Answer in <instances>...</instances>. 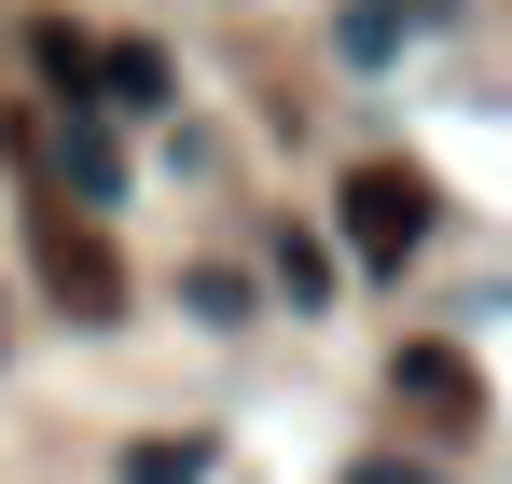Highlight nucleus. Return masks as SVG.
Segmentation results:
<instances>
[{
  "label": "nucleus",
  "instance_id": "nucleus-1",
  "mask_svg": "<svg viewBox=\"0 0 512 484\" xmlns=\"http://www.w3.org/2000/svg\"><path fill=\"white\" fill-rule=\"evenodd\" d=\"M416 236H429V180L416 166H360L346 180V249L360 263H416Z\"/></svg>",
  "mask_w": 512,
  "mask_h": 484
},
{
  "label": "nucleus",
  "instance_id": "nucleus-2",
  "mask_svg": "<svg viewBox=\"0 0 512 484\" xmlns=\"http://www.w3.org/2000/svg\"><path fill=\"white\" fill-rule=\"evenodd\" d=\"M42 291H56L70 319H125V263L97 249V222H70V208H42Z\"/></svg>",
  "mask_w": 512,
  "mask_h": 484
},
{
  "label": "nucleus",
  "instance_id": "nucleus-3",
  "mask_svg": "<svg viewBox=\"0 0 512 484\" xmlns=\"http://www.w3.org/2000/svg\"><path fill=\"white\" fill-rule=\"evenodd\" d=\"M402 402L443 415V429H485V374H471L457 346H402Z\"/></svg>",
  "mask_w": 512,
  "mask_h": 484
},
{
  "label": "nucleus",
  "instance_id": "nucleus-4",
  "mask_svg": "<svg viewBox=\"0 0 512 484\" xmlns=\"http://www.w3.org/2000/svg\"><path fill=\"white\" fill-rule=\"evenodd\" d=\"M97 97L111 111H167V56L153 42H97Z\"/></svg>",
  "mask_w": 512,
  "mask_h": 484
},
{
  "label": "nucleus",
  "instance_id": "nucleus-5",
  "mask_svg": "<svg viewBox=\"0 0 512 484\" xmlns=\"http://www.w3.org/2000/svg\"><path fill=\"white\" fill-rule=\"evenodd\" d=\"M28 56H42V83H56L70 111L97 97V42H84V28H56V14H42V28H28Z\"/></svg>",
  "mask_w": 512,
  "mask_h": 484
},
{
  "label": "nucleus",
  "instance_id": "nucleus-6",
  "mask_svg": "<svg viewBox=\"0 0 512 484\" xmlns=\"http://www.w3.org/2000/svg\"><path fill=\"white\" fill-rule=\"evenodd\" d=\"M125 180V153H111V125L97 111H70V194H111Z\"/></svg>",
  "mask_w": 512,
  "mask_h": 484
},
{
  "label": "nucleus",
  "instance_id": "nucleus-7",
  "mask_svg": "<svg viewBox=\"0 0 512 484\" xmlns=\"http://www.w3.org/2000/svg\"><path fill=\"white\" fill-rule=\"evenodd\" d=\"M125 484H208V443H139Z\"/></svg>",
  "mask_w": 512,
  "mask_h": 484
},
{
  "label": "nucleus",
  "instance_id": "nucleus-8",
  "mask_svg": "<svg viewBox=\"0 0 512 484\" xmlns=\"http://www.w3.org/2000/svg\"><path fill=\"white\" fill-rule=\"evenodd\" d=\"M360 484H429V471H360Z\"/></svg>",
  "mask_w": 512,
  "mask_h": 484
}]
</instances>
